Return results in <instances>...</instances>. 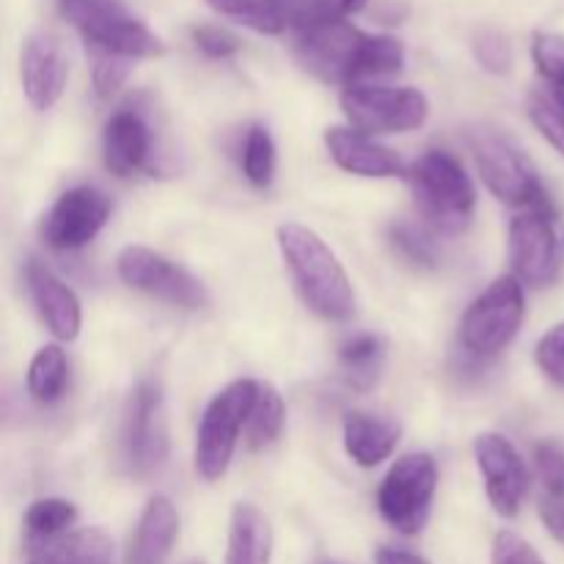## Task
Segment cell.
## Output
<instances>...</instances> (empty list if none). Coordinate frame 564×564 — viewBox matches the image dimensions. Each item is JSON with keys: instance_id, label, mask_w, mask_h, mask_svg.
Here are the masks:
<instances>
[{"instance_id": "obj_1", "label": "cell", "mask_w": 564, "mask_h": 564, "mask_svg": "<svg viewBox=\"0 0 564 564\" xmlns=\"http://www.w3.org/2000/svg\"><path fill=\"white\" fill-rule=\"evenodd\" d=\"M295 55L306 72L325 83L361 86L369 77L397 75L405 66V47L394 36H369L350 22H330L297 31Z\"/></svg>"}, {"instance_id": "obj_2", "label": "cell", "mask_w": 564, "mask_h": 564, "mask_svg": "<svg viewBox=\"0 0 564 564\" xmlns=\"http://www.w3.org/2000/svg\"><path fill=\"white\" fill-rule=\"evenodd\" d=\"M279 248L301 290L303 301L330 323H347L356 314V292L336 253L317 231L301 224L279 226Z\"/></svg>"}, {"instance_id": "obj_3", "label": "cell", "mask_w": 564, "mask_h": 564, "mask_svg": "<svg viewBox=\"0 0 564 564\" xmlns=\"http://www.w3.org/2000/svg\"><path fill=\"white\" fill-rule=\"evenodd\" d=\"M468 147H471L479 176L499 202L512 204V207L540 209L549 215L554 213L532 160L510 135L496 127L479 124L468 132Z\"/></svg>"}, {"instance_id": "obj_4", "label": "cell", "mask_w": 564, "mask_h": 564, "mask_svg": "<svg viewBox=\"0 0 564 564\" xmlns=\"http://www.w3.org/2000/svg\"><path fill=\"white\" fill-rule=\"evenodd\" d=\"M408 176H411L419 207L441 231L457 235L471 224L477 191L455 154L444 149H430L413 163Z\"/></svg>"}, {"instance_id": "obj_5", "label": "cell", "mask_w": 564, "mask_h": 564, "mask_svg": "<svg viewBox=\"0 0 564 564\" xmlns=\"http://www.w3.org/2000/svg\"><path fill=\"white\" fill-rule=\"evenodd\" d=\"M66 20L80 31L94 53L121 55V58H160L165 44L149 31L138 17L127 11L121 0H64Z\"/></svg>"}, {"instance_id": "obj_6", "label": "cell", "mask_w": 564, "mask_h": 564, "mask_svg": "<svg viewBox=\"0 0 564 564\" xmlns=\"http://www.w3.org/2000/svg\"><path fill=\"white\" fill-rule=\"evenodd\" d=\"M257 394V380H235L220 394H215V400L204 411L196 441V471L207 482H215L229 471L237 438H240V430H246Z\"/></svg>"}, {"instance_id": "obj_7", "label": "cell", "mask_w": 564, "mask_h": 564, "mask_svg": "<svg viewBox=\"0 0 564 564\" xmlns=\"http://www.w3.org/2000/svg\"><path fill=\"white\" fill-rule=\"evenodd\" d=\"M435 485H438V468L427 452L402 455L389 468L378 490V510L383 521L408 538L422 532L433 505Z\"/></svg>"}, {"instance_id": "obj_8", "label": "cell", "mask_w": 564, "mask_h": 564, "mask_svg": "<svg viewBox=\"0 0 564 564\" xmlns=\"http://www.w3.org/2000/svg\"><path fill=\"white\" fill-rule=\"evenodd\" d=\"M523 312L521 281L516 275H501L468 306L460 323L463 347L479 358L496 356L518 336Z\"/></svg>"}, {"instance_id": "obj_9", "label": "cell", "mask_w": 564, "mask_h": 564, "mask_svg": "<svg viewBox=\"0 0 564 564\" xmlns=\"http://www.w3.org/2000/svg\"><path fill=\"white\" fill-rule=\"evenodd\" d=\"M341 110L364 135L411 132L427 121L430 102L419 88L350 86L341 91Z\"/></svg>"}, {"instance_id": "obj_10", "label": "cell", "mask_w": 564, "mask_h": 564, "mask_svg": "<svg viewBox=\"0 0 564 564\" xmlns=\"http://www.w3.org/2000/svg\"><path fill=\"white\" fill-rule=\"evenodd\" d=\"M121 449L135 477L158 471L169 455V427H165L163 391L152 380H143L130 394L121 424Z\"/></svg>"}, {"instance_id": "obj_11", "label": "cell", "mask_w": 564, "mask_h": 564, "mask_svg": "<svg viewBox=\"0 0 564 564\" xmlns=\"http://www.w3.org/2000/svg\"><path fill=\"white\" fill-rule=\"evenodd\" d=\"M119 279L132 290L149 292V295L169 301L182 308H204L209 306V292L193 273H187L180 264L169 262L160 253L149 248L130 246L116 259Z\"/></svg>"}, {"instance_id": "obj_12", "label": "cell", "mask_w": 564, "mask_h": 564, "mask_svg": "<svg viewBox=\"0 0 564 564\" xmlns=\"http://www.w3.org/2000/svg\"><path fill=\"white\" fill-rule=\"evenodd\" d=\"M510 262L516 279L529 286H551L562 273L560 240L551 215L540 209L518 215L510 224Z\"/></svg>"}, {"instance_id": "obj_13", "label": "cell", "mask_w": 564, "mask_h": 564, "mask_svg": "<svg viewBox=\"0 0 564 564\" xmlns=\"http://www.w3.org/2000/svg\"><path fill=\"white\" fill-rule=\"evenodd\" d=\"M474 457L494 510L501 518H516L529 494V468L521 452L505 435L482 433L474 441Z\"/></svg>"}, {"instance_id": "obj_14", "label": "cell", "mask_w": 564, "mask_h": 564, "mask_svg": "<svg viewBox=\"0 0 564 564\" xmlns=\"http://www.w3.org/2000/svg\"><path fill=\"white\" fill-rule=\"evenodd\" d=\"M110 218V202L97 187H72L50 207L42 237L55 251H75L91 242Z\"/></svg>"}, {"instance_id": "obj_15", "label": "cell", "mask_w": 564, "mask_h": 564, "mask_svg": "<svg viewBox=\"0 0 564 564\" xmlns=\"http://www.w3.org/2000/svg\"><path fill=\"white\" fill-rule=\"evenodd\" d=\"M22 91L36 110H50L69 80V53L58 33L39 31L28 36L20 58Z\"/></svg>"}, {"instance_id": "obj_16", "label": "cell", "mask_w": 564, "mask_h": 564, "mask_svg": "<svg viewBox=\"0 0 564 564\" xmlns=\"http://www.w3.org/2000/svg\"><path fill=\"white\" fill-rule=\"evenodd\" d=\"M325 147H328L336 165L350 171V174L369 176V180H389V176H400L405 171L394 149L383 147L372 135H364L350 127H330L325 132Z\"/></svg>"}, {"instance_id": "obj_17", "label": "cell", "mask_w": 564, "mask_h": 564, "mask_svg": "<svg viewBox=\"0 0 564 564\" xmlns=\"http://www.w3.org/2000/svg\"><path fill=\"white\" fill-rule=\"evenodd\" d=\"M25 279L50 334L61 341L75 339L80 334V301H77L75 292L39 259L28 262Z\"/></svg>"}, {"instance_id": "obj_18", "label": "cell", "mask_w": 564, "mask_h": 564, "mask_svg": "<svg viewBox=\"0 0 564 564\" xmlns=\"http://www.w3.org/2000/svg\"><path fill=\"white\" fill-rule=\"evenodd\" d=\"M180 538V512L169 496H152L147 501L127 545V564H163Z\"/></svg>"}, {"instance_id": "obj_19", "label": "cell", "mask_w": 564, "mask_h": 564, "mask_svg": "<svg viewBox=\"0 0 564 564\" xmlns=\"http://www.w3.org/2000/svg\"><path fill=\"white\" fill-rule=\"evenodd\" d=\"M102 154L105 165L116 176H132L141 171L152 154V132L143 116L135 110H116L105 121Z\"/></svg>"}, {"instance_id": "obj_20", "label": "cell", "mask_w": 564, "mask_h": 564, "mask_svg": "<svg viewBox=\"0 0 564 564\" xmlns=\"http://www.w3.org/2000/svg\"><path fill=\"white\" fill-rule=\"evenodd\" d=\"M400 427L389 419L350 411L345 416V449L361 468H375L394 455Z\"/></svg>"}, {"instance_id": "obj_21", "label": "cell", "mask_w": 564, "mask_h": 564, "mask_svg": "<svg viewBox=\"0 0 564 564\" xmlns=\"http://www.w3.org/2000/svg\"><path fill=\"white\" fill-rule=\"evenodd\" d=\"M534 466H538L540 479V518H543L551 538L564 545V444L560 441L538 444Z\"/></svg>"}, {"instance_id": "obj_22", "label": "cell", "mask_w": 564, "mask_h": 564, "mask_svg": "<svg viewBox=\"0 0 564 564\" xmlns=\"http://www.w3.org/2000/svg\"><path fill=\"white\" fill-rule=\"evenodd\" d=\"M270 556H273V529L264 512L246 501L235 505L226 564H270Z\"/></svg>"}, {"instance_id": "obj_23", "label": "cell", "mask_w": 564, "mask_h": 564, "mask_svg": "<svg viewBox=\"0 0 564 564\" xmlns=\"http://www.w3.org/2000/svg\"><path fill=\"white\" fill-rule=\"evenodd\" d=\"M207 3L218 14L268 36H279L295 25L303 9V0H207Z\"/></svg>"}, {"instance_id": "obj_24", "label": "cell", "mask_w": 564, "mask_h": 564, "mask_svg": "<svg viewBox=\"0 0 564 564\" xmlns=\"http://www.w3.org/2000/svg\"><path fill=\"white\" fill-rule=\"evenodd\" d=\"M25 564H113V540L102 529H80L39 545Z\"/></svg>"}, {"instance_id": "obj_25", "label": "cell", "mask_w": 564, "mask_h": 564, "mask_svg": "<svg viewBox=\"0 0 564 564\" xmlns=\"http://www.w3.org/2000/svg\"><path fill=\"white\" fill-rule=\"evenodd\" d=\"M66 352L58 345H44L42 350L33 356L31 367H28V394L39 402V405H53L66 386Z\"/></svg>"}, {"instance_id": "obj_26", "label": "cell", "mask_w": 564, "mask_h": 564, "mask_svg": "<svg viewBox=\"0 0 564 564\" xmlns=\"http://www.w3.org/2000/svg\"><path fill=\"white\" fill-rule=\"evenodd\" d=\"M286 408L279 391L268 383H259L257 402L251 408V416L246 422V444L248 449H264L279 438L281 427H284Z\"/></svg>"}, {"instance_id": "obj_27", "label": "cell", "mask_w": 564, "mask_h": 564, "mask_svg": "<svg viewBox=\"0 0 564 564\" xmlns=\"http://www.w3.org/2000/svg\"><path fill=\"white\" fill-rule=\"evenodd\" d=\"M77 521V507L66 499H39L25 512V532L33 545L53 543L64 538L66 529Z\"/></svg>"}, {"instance_id": "obj_28", "label": "cell", "mask_w": 564, "mask_h": 564, "mask_svg": "<svg viewBox=\"0 0 564 564\" xmlns=\"http://www.w3.org/2000/svg\"><path fill=\"white\" fill-rule=\"evenodd\" d=\"M242 174L253 187H268L275 174V143L262 124H253L242 141Z\"/></svg>"}, {"instance_id": "obj_29", "label": "cell", "mask_w": 564, "mask_h": 564, "mask_svg": "<svg viewBox=\"0 0 564 564\" xmlns=\"http://www.w3.org/2000/svg\"><path fill=\"white\" fill-rule=\"evenodd\" d=\"M380 361H383V345L378 336H356L341 347V367L350 375V383L358 389H367L378 378Z\"/></svg>"}, {"instance_id": "obj_30", "label": "cell", "mask_w": 564, "mask_h": 564, "mask_svg": "<svg viewBox=\"0 0 564 564\" xmlns=\"http://www.w3.org/2000/svg\"><path fill=\"white\" fill-rule=\"evenodd\" d=\"M529 119L538 127L540 135L564 158V102L556 94L534 91L529 97Z\"/></svg>"}, {"instance_id": "obj_31", "label": "cell", "mask_w": 564, "mask_h": 564, "mask_svg": "<svg viewBox=\"0 0 564 564\" xmlns=\"http://www.w3.org/2000/svg\"><path fill=\"white\" fill-rule=\"evenodd\" d=\"M391 246L405 262L416 268H435L438 264V248L413 224H394L391 226Z\"/></svg>"}, {"instance_id": "obj_32", "label": "cell", "mask_w": 564, "mask_h": 564, "mask_svg": "<svg viewBox=\"0 0 564 564\" xmlns=\"http://www.w3.org/2000/svg\"><path fill=\"white\" fill-rule=\"evenodd\" d=\"M474 50V58L479 61L482 69H488L490 75H507L512 66V47H510V39L505 36L501 31L496 28H482L477 31L471 42Z\"/></svg>"}, {"instance_id": "obj_33", "label": "cell", "mask_w": 564, "mask_h": 564, "mask_svg": "<svg viewBox=\"0 0 564 564\" xmlns=\"http://www.w3.org/2000/svg\"><path fill=\"white\" fill-rule=\"evenodd\" d=\"M369 0H303V9L297 14L295 28L330 25V22H347V17L358 14Z\"/></svg>"}, {"instance_id": "obj_34", "label": "cell", "mask_w": 564, "mask_h": 564, "mask_svg": "<svg viewBox=\"0 0 564 564\" xmlns=\"http://www.w3.org/2000/svg\"><path fill=\"white\" fill-rule=\"evenodd\" d=\"M532 58L540 75L549 83H554V88L564 91V36L545 31L534 33Z\"/></svg>"}, {"instance_id": "obj_35", "label": "cell", "mask_w": 564, "mask_h": 564, "mask_svg": "<svg viewBox=\"0 0 564 564\" xmlns=\"http://www.w3.org/2000/svg\"><path fill=\"white\" fill-rule=\"evenodd\" d=\"M130 72H132L130 58L97 53V58H94V69H91V80H94V91H97V97L99 99L113 97V94L127 83Z\"/></svg>"}, {"instance_id": "obj_36", "label": "cell", "mask_w": 564, "mask_h": 564, "mask_svg": "<svg viewBox=\"0 0 564 564\" xmlns=\"http://www.w3.org/2000/svg\"><path fill=\"white\" fill-rule=\"evenodd\" d=\"M538 367L543 369V375L549 380H554L556 386H564V323L554 325L543 339L538 341Z\"/></svg>"}, {"instance_id": "obj_37", "label": "cell", "mask_w": 564, "mask_h": 564, "mask_svg": "<svg viewBox=\"0 0 564 564\" xmlns=\"http://www.w3.org/2000/svg\"><path fill=\"white\" fill-rule=\"evenodd\" d=\"M191 36L193 42H196V47L202 50L204 55H209V58H231V55L240 53L242 47L240 36L220 25H196L191 31Z\"/></svg>"}, {"instance_id": "obj_38", "label": "cell", "mask_w": 564, "mask_h": 564, "mask_svg": "<svg viewBox=\"0 0 564 564\" xmlns=\"http://www.w3.org/2000/svg\"><path fill=\"white\" fill-rule=\"evenodd\" d=\"M494 564H545L543 556L516 532H499L494 540Z\"/></svg>"}, {"instance_id": "obj_39", "label": "cell", "mask_w": 564, "mask_h": 564, "mask_svg": "<svg viewBox=\"0 0 564 564\" xmlns=\"http://www.w3.org/2000/svg\"><path fill=\"white\" fill-rule=\"evenodd\" d=\"M378 564H427L422 556L411 554V551H402V549H380L378 556H375Z\"/></svg>"}, {"instance_id": "obj_40", "label": "cell", "mask_w": 564, "mask_h": 564, "mask_svg": "<svg viewBox=\"0 0 564 564\" xmlns=\"http://www.w3.org/2000/svg\"><path fill=\"white\" fill-rule=\"evenodd\" d=\"M554 94H556V97H560V99H562V102H564V91H560V88H556V91H554Z\"/></svg>"}, {"instance_id": "obj_41", "label": "cell", "mask_w": 564, "mask_h": 564, "mask_svg": "<svg viewBox=\"0 0 564 564\" xmlns=\"http://www.w3.org/2000/svg\"><path fill=\"white\" fill-rule=\"evenodd\" d=\"M193 564H202V562H193Z\"/></svg>"}, {"instance_id": "obj_42", "label": "cell", "mask_w": 564, "mask_h": 564, "mask_svg": "<svg viewBox=\"0 0 564 564\" xmlns=\"http://www.w3.org/2000/svg\"><path fill=\"white\" fill-rule=\"evenodd\" d=\"M328 564H336V562H328Z\"/></svg>"}]
</instances>
